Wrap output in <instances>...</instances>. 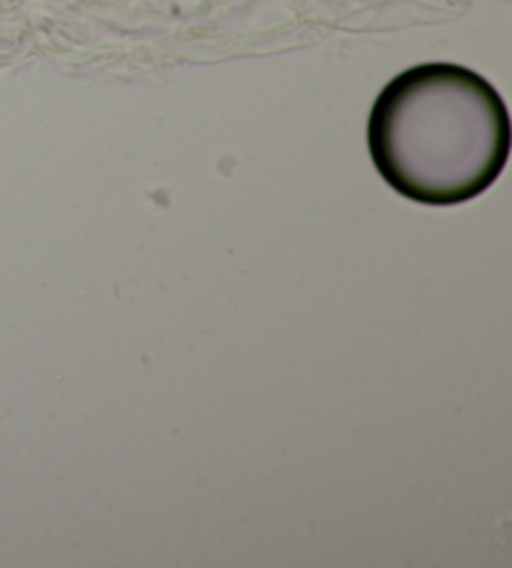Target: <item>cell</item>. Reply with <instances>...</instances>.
I'll use <instances>...</instances> for the list:
<instances>
[{
	"label": "cell",
	"instance_id": "obj_1",
	"mask_svg": "<svg viewBox=\"0 0 512 568\" xmlns=\"http://www.w3.org/2000/svg\"><path fill=\"white\" fill-rule=\"evenodd\" d=\"M368 149L392 191L426 205L472 201L498 181L510 155V115L475 71L426 63L382 88Z\"/></svg>",
	"mask_w": 512,
	"mask_h": 568
}]
</instances>
